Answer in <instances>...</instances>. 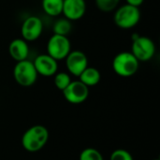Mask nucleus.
I'll return each mask as SVG.
<instances>
[{"label":"nucleus","mask_w":160,"mask_h":160,"mask_svg":"<svg viewBox=\"0 0 160 160\" xmlns=\"http://www.w3.org/2000/svg\"><path fill=\"white\" fill-rule=\"evenodd\" d=\"M49 131L41 125H35L28 128L22 137V146L30 153L41 150L48 142Z\"/></svg>","instance_id":"obj_1"},{"label":"nucleus","mask_w":160,"mask_h":160,"mask_svg":"<svg viewBox=\"0 0 160 160\" xmlns=\"http://www.w3.org/2000/svg\"><path fill=\"white\" fill-rule=\"evenodd\" d=\"M112 66L118 76L128 78L138 72L140 62L131 52H121L114 56Z\"/></svg>","instance_id":"obj_2"},{"label":"nucleus","mask_w":160,"mask_h":160,"mask_svg":"<svg viewBox=\"0 0 160 160\" xmlns=\"http://www.w3.org/2000/svg\"><path fill=\"white\" fill-rule=\"evenodd\" d=\"M141 20V11L139 8L123 5L116 8L113 15L114 23L121 29H131L135 27Z\"/></svg>","instance_id":"obj_3"},{"label":"nucleus","mask_w":160,"mask_h":160,"mask_svg":"<svg viewBox=\"0 0 160 160\" xmlns=\"http://www.w3.org/2000/svg\"><path fill=\"white\" fill-rule=\"evenodd\" d=\"M38 76V74L35 68L33 61L26 59L16 62L13 68V78L19 85L22 87H30L36 83Z\"/></svg>","instance_id":"obj_4"},{"label":"nucleus","mask_w":160,"mask_h":160,"mask_svg":"<svg viewBox=\"0 0 160 160\" xmlns=\"http://www.w3.org/2000/svg\"><path fill=\"white\" fill-rule=\"evenodd\" d=\"M71 51V42L66 36L53 34L47 43V54L56 61L65 59Z\"/></svg>","instance_id":"obj_5"},{"label":"nucleus","mask_w":160,"mask_h":160,"mask_svg":"<svg viewBox=\"0 0 160 160\" xmlns=\"http://www.w3.org/2000/svg\"><path fill=\"white\" fill-rule=\"evenodd\" d=\"M131 52L139 62L150 61L156 53V44L148 37L139 36L132 41Z\"/></svg>","instance_id":"obj_6"},{"label":"nucleus","mask_w":160,"mask_h":160,"mask_svg":"<svg viewBox=\"0 0 160 160\" xmlns=\"http://www.w3.org/2000/svg\"><path fill=\"white\" fill-rule=\"evenodd\" d=\"M43 32L42 20L35 15L28 16L24 19L21 26L22 38L27 42L38 39Z\"/></svg>","instance_id":"obj_7"},{"label":"nucleus","mask_w":160,"mask_h":160,"mask_svg":"<svg viewBox=\"0 0 160 160\" xmlns=\"http://www.w3.org/2000/svg\"><path fill=\"white\" fill-rule=\"evenodd\" d=\"M62 92L68 102L71 104H81L88 98L89 87L81 81H71L68 87Z\"/></svg>","instance_id":"obj_8"},{"label":"nucleus","mask_w":160,"mask_h":160,"mask_svg":"<svg viewBox=\"0 0 160 160\" xmlns=\"http://www.w3.org/2000/svg\"><path fill=\"white\" fill-rule=\"evenodd\" d=\"M65 60L68 73L75 77H79L81 73L88 67V58L82 51H70Z\"/></svg>","instance_id":"obj_9"},{"label":"nucleus","mask_w":160,"mask_h":160,"mask_svg":"<svg viewBox=\"0 0 160 160\" xmlns=\"http://www.w3.org/2000/svg\"><path fill=\"white\" fill-rule=\"evenodd\" d=\"M33 64L38 74L43 77H52L58 71V61L47 53L38 55Z\"/></svg>","instance_id":"obj_10"},{"label":"nucleus","mask_w":160,"mask_h":160,"mask_svg":"<svg viewBox=\"0 0 160 160\" xmlns=\"http://www.w3.org/2000/svg\"><path fill=\"white\" fill-rule=\"evenodd\" d=\"M86 12L85 0H64L62 14L70 22L82 19Z\"/></svg>","instance_id":"obj_11"},{"label":"nucleus","mask_w":160,"mask_h":160,"mask_svg":"<svg viewBox=\"0 0 160 160\" xmlns=\"http://www.w3.org/2000/svg\"><path fill=\"white\" fill-rule=\"evenodd\" d=\"M29 52L28 43L22 38H15L8 45V53L16 62L28 59Z\"/></svg>","instance_id":"obj_12"},{"label":"nucleus","mask_w":160,"mask_h":160,"mask_svg":"<svg viewBox=\"0 0 160 160\" xmlns=\"http://www.w3.org/2000/svg\"><path fill=\"white\" fill-rule=\"evenodd\" d=\"M79 81H81L87 87L95 86L98 84L101 79V74L99 70L93 67H87L79 76Z\"/></svg>","instance_id":"obj_13"},{"label":"nucleus","mask_w":160,"mask_h":160,"mask_svg":"<svg viewBox=\"0 0 160 160\" xmlns=\"http://www.w3.org/2000/svg\"><path fill=\"white\" fill-rule=\"evenodd\" d=\"M63 1L64 0H42V9L47 15L51 17H57L62 14Z\"/></svg>","instance_id":"obj_14"},{"label":"nucleus","mask_w":160,"mask_h":160,"mask_svg":"<svg viewBox=\"0 0 160 160\" xmlns=\"http://www.w3.org/2000/svg\"><path fill=\"white\" fill-rule=\"evenodd\" d=\"M71 30H72V23L69 20H68L65 17L56 20L52 25V31L53 34L55 35L68 37V35L71 32Z\"/></svg>","instance_id":"obj_15"},{"label":"nucleus","mask_w":160,"mask_h":160,"mask_svg":"<svg viewBox=\"0 0 160 160\" xmlns=\"http://www.w3.org/2000/svg\"><path fill=\"white\" fill-rule=\"evenodd\" d=\"M53 82H54L55 87L57 89L63 91L70 83L71 78H70L69 73H67V72H56L55 75H54Z\"/></svg>","instance_id":"obj_16"},{"label":"nucleus","mask_w":160,"mask_h":160,"mask_svg":"<svg viewBox=\"0 0 160 160\" xmlns=\"http://www.w3.org/2000/svg\"><path fill=\"white\" fill-rule=\"evenodd\" d=\"M79 160H104L102 154L92 147L85 148L80 154Z\"/></svg>","instance_id":"obj_17"},{"label":"nucleus","mask_w":160,"mask_h":160,"mask_svg":"<svg viewBox=\"0 0 160 160\" xmlns=\"http://www.w3.org/2000/svg\"><path fill=\"white\" fill-rule=\"evenodd\" d=\"M97 8L103 12H111L116 9L120 0H95Z\"/></svg>","instance_id":"obj_18"},{"label":"nucleus","mask_w":160,"mask_h":160,"mask_svg":"<svg viewBox=\"0 0 160 160\" xmlns=\"http://www.w3.org/2000/svg\"><path fill=\"white\" fill-rule=\"evenodd\" d=\"M110 160H133V157L125 149H117L112 153Z\"/></svg>","instance_id":"obj_19"},{"label":"nucleus","mask_w":160,"mask_h":160,"mask_svg":"<svg viewBox=\"0 0 160 160\" xmlns=\"http://www.w3.org/2000/svg\"><path fill=\"white\" fill-rule=\"evenodd\" d=\"M126 2H127L128 5H130V6L139 8L140 6H142L143 4L144 0H126Z\"/></svg>","instance_id":"obj_20"},{"label":"nucleus","mask_w":160,"mask_h":160,"mask_svg":"<svg viewBox=\"0 0 160 160\" xmlns=\"http://www.w3.org/2000/svg\"><path fill=\"white\" fill-rule=\"evenodd\" d=\"M139 36H140V35H139V34H137V33H136V34H133V35H132V41H133V40H135Z\"/></svg>","instance_id":"obj_21"},{"label":"nucleus","mask_w":160,"mask_h":160,"mask_svg":"<svg viewBox=\"0 0 160 160\" xmlns=\"http://www.w3.org/2000/svg\"><path fill=\"white\" fill-rule=\"evenodd\" d=\"M154 160H159V159H158V158H157V159H154Z\"/></svg>","instance_id":"obj_22"}]
</instances>
